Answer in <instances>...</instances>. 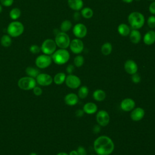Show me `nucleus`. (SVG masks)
I'll return each mask as SVG.
<instances>
[{"instance_id":"nucleus-1","label":"nucleus","mask_w":155,"mask_h":155,"mask_svg":"<svg viewBox=\"0 0 155 155\" xmlns=\"http://www.w3.org/2000/svg\"><path fill=\"white\" fill-rule=\"evenodd\" d=\"M93 148L98 155H110L114 149V143L107 136H100L93 142Z\"/></svg>"},{"instance_id":"nucleus-2","label":"nucleus","mask_w":155,"mask_h":155,"mask_svg":"<svg viewBox=\"0 0 155 155\" xmlns=\"http://www.w3.org/2000/svg\"><path fill=\"white\" fill-rule=\"evenodd\" d=\"M128 21L133 29H139L144 25V16L139 12H134L131 13L128 17Z\"/></svg>"},{"instance_id":"nucleus-3","label":"nucleus","mask_w":155,"mask_h":155,"mask_svg":"<svg viewBox=\"0 0 155 155\" xmlns=\"http://www.w3.org/2000/svg\"><path fill=\"white\" fill-rule=\"evenodd\" d=\"M70 53L64 48H60L56 50L52 54V61L58 65H63L67 63L70 59Z\"/></svg>"},{"instance_id":"nucleus-4","label":"nucleus","mask_w":155,"mask_h":155,"mask_svg":"<svg viewBox=\"0 0 155 155\" xmlns=\"http://www.w3.org/2000/svg\"><path fill=\"white\" fill-rule=\"evenodd\" d=\"M24 31V25L19 21H14L10 22L7 28V34L11 37L16 38L21 36Z\"/></svg>"},{"instance_id":"nucleus-5","label":"nucleus","mask_w":155,"mask_h":155,"mask_svg":"<svg viewBox=\"0 0 155 155\" xmlns=\"http://www.w3.org/2000/svg\"><path fill=\"white\" fill-rule=\"evenodd\" d=\"M54 41L59 48L64 49L68 48L70 44V39L68 35L66 33L62 31L56 33Z\"/></svg>"},{"instance_id":"nucleus-6","label":"nucleus","mask_w":155,"mask_h":155,"mask_svg":"<svg viewBox=\"0 0 155 155\" xmlns=\"http://www.w3.org/2000/svg\"><path fill=\"white\" fill-rule=\"evenodd\" d=\"M36 85V81L35 78L30 76H25L20 78L18 81V86L22 90H32Z\"/></svg>"},{"instance_id":"nucleus-7","label":"nucleus","mask_w":155,"mask_h":155,"mask_svg":"<svg viewBox=\"0 0 155 155\" xmlns=\"http://www.w3.org/2000/svg\"><path fill=\"white\" fill-rule=\"evenodd\" d=\"M56 44L54 40L47 39L43 41L41 46V50L44 54L51 55L56 50Z\"/></svg>"},{"instance_id":"nucleus-8","label":"nucleus","mask_w":155,"mask_h":155,"mask_svg":"<svg viewBox=\"0 0 155 155\" xmlns=\"http://www.w3.org/2000/svg\"><path fill=\"white\" fill-rule=\"evenodd\" d=\"M52 62L51 56L45 54L38 56L35 60V64L39 68H45L49 67Z\"/></svg>"},{"instance_id":"nucleus-9","label":"nucleus","mask_w":155,"mask_h":155,"mask_svg":"<svg viewBox=\"0 0 155 155\" xmlns=\"http://www.w3.org/2000/svg\"><path fill=\"white\" fill-rule=\"evenodd\" d=\"M65 82L66 85L72 89L79 88L81 84V81L80 78L73 74H68L67 76H66Z\"/></svg>"},{"instance_id":"nucleus-10","label":"nucleus","mask_w":155,"mask_h":155,"mask_svg":"<svg viewBox=\"0 0 155 155\" xmlns=\"http://www.w3.org/2000/svg\"><path fill=\"white\" fill-rule=\"evenodd\" d=\"M96 121L101 127H105L110 122V115L105 110H100L96 114Z\"/></svg>"},{"instance_id":"nucleus-11","label":"nucleus","mask_w":155,"mask_h":155,"mask_svg":"<svg viewBox=\"0 0 155 155\" xmlns=\"http://www.w3.org/2000/svg\"><path fill=\"white\" fill-rule=\"evenodd\" d=\"M36 83L41 86H48L53 81L52 77L47 73H39L36 78Z\"/></svg>"},{"instance_id":"nucleus-12","label":"nucleus","mask_w":155,"mask_h":155,"mask_svg":"<svg viewBox=\"0 0 155 155\" xmlns=\"http://www.w3.org/2000/svg\"><path fill=\"white\" fill-rule=\"evenodd\" d=\"M70 48L74 54H79L84 50V43L79 39H74L70 41Z\"/></svg>"},{"instance_id":"nucleus-13","label":"nucleus","mask_w":155,"mask_h":155,"mask_svg":"<svg viewBox=\"0 0 155 155\" xmlns=\"http://www.w3.org/2000/svg\"><path fill=\"white\" fill-rule=\"evenodd\" d=\"M73 33L76 38H83L86 36L87 33V29L84 24L82 23H78L74 26Z\"/></svg>"},{"instance_id":"nucleus-14","label":"nucleus","mask_w":155,"mask_h":155,"mask_svg":"<svg viewBox=\"0 0 155 155\" xmlns=\"http://www.w3.org/2000/svg\"><path fill=\"white\" fill-rule=\"evenodd\" d=\"M120 107L124 111H130L134 108L135 102L131 98H125L121 101Z\"/></svg>"},{"instance_id":"nucleus-15","label":"nucleus","mask_w":155,"mask_h":155,"mask_svg":"<svg viewBox=\"0 0 155 155\" xmlns=\"http://www.w3.org/2000/svg\"><path fill=\"white\" fill-rule=\"evenodd\" d=\"M124 69L127 73L132 75L137 73L138 66L135 61L131 59H128L125 62Z\"/></svg>"},{"instance_id":"nucleus-16","label":"nucleus","mask_w":155,"mask_h":155,"mask_svg":"<svg viewBox=\"0 0 155 155\" xmlns=\"http://www.w3.org/2000/svg\"><path fill=\"white\" fill-rule=\"evenodd\" d=\"M145 116V111L141 107H137L131 110L130 117L134 121H139L143 119Z\"/></svg>"},{"instance_id":"nucleus-17","label":"nucleus","mask_w":155,"mask_h":155,"mask_svg":"<svg viewBox=\"0 0 155 155\" xmlns=\"http://www.w3.org/2000/svg\"><path fill=\"white\" fill-rule=\"evenodd\" d=\"M65 103L69 106H73L78 104L79 102V97L74 93L67 94L64 97Z\"/></svg>"},{"instance_id":"nucleus-18","label":"nucleus","mask_w":155,"mask_h":155,"mask_svg":"<svg viewBox=\"0 0 155 155\" xmlns=\"http://www.w3.org/2000/svg\"><path fill=\"white\" fill-rule=\"evenodd\" d=\"M82 110L86 114H93L97 111V106L94 102H87L84 105Z\"/></svg>"},{"instance_id":"nucleus-19","label":"nucleus","mask_w":155,"mask_h":155,"mask_svg":"<svg viewBox=\"0 0 155 155\" xmlns=\"http://www.w3.org/2000/svg\"><path fill=\"white\" fill-rule=\"evenodd\" d=\"M143 42L148 45L153 44L155 42V31L150 30L147 32L143 37Z\"/></svg>"},{"instance_id":"nucleus-20","label":"nucleus","mask_w":155,"mask_h":155,"mask_svg":"<svg viewBox=\"0 0 155 155\" xmlns=\"http://www.w3.org/2000/svg\"><path fill=\"white\" fill-rule=\"evenodd\" d=\"M68 5L72 10L79 11L82 9L84 2L82 0H68Z\"/></svg>"},{"instance_id":"nucleus-21","label":"nucleus","mask_w":155,"mask_h":155,"mask_svg":"<svg viewBox=\"0 0 155 155\" xmlns=\"http://www.w3.org/2000/svg\"><path fill=\"white\" fill-rule=\"evenodd\" d=\"M130 39L133 44H137L141 39V35L139 30L133 29L130 33Z\"/></svg>"},{"instance_id":"nucleus-22","label":"nucleus","mask_w":155,"mask_h":155,"mask_svg":"<svg viewBox=\"0 0 155 155\" xmlns=\"http://www.w3.org/2000/svg\"><path fill=\"white\" fill-rule=\"evenodd\" d=\"M93 99L98 102L104 101L106 97L105 92L101 89H97L93 93Z\"/></svg>"},{"instance_id":"nucleus-23","label":"nucleus","mask_w":155,"mask_h":155,"mask_svg":"<svg viewBox=\"0 0 155 155\" xmlns=\"http://www.w3.org/2000/svg\"><path fill=\"white\" fill-rule=\"evenodd\" d=\"M118 33L122 36H127L130 33V28L126 24H120L117 27Z\"/></svg>"},{"instance_id":"nucleus-24","label":"nucleus","mask_w":155,"mask_h":155,"mask_svg":"<svg viewBox=\"0 0 155 155\" xmlns=\"http://www.w3.org/2000/svg\"><path fill=\"white\" fill-rule=\"evenodd\" d=\"M65 78H66L65 74L64 73L60 72L55 74V76L53 78V81L56 84L61 85L65 82Z\"/></svg>"},{"instance_id":"nucleus-25","label":"nucleus","mask_w":155,"mask_h":155,"mask_svg":"<svg viewBox=\"0 0 155 155\" xmlns=\"http://www.w3.org/2000/svg\"><path fill=\"white\" fill-rule=\"evenodd\" d=\"M1 44L4 47H8L11 45L12 43V40L11 36L8 35H4L0 40Z\"/></svg>"},{"instance_id":"nucleus-26","label":"nucleus","mask_w":155,"mask_h":155,"mask_svg":"<svg viewBox=\"0 0 155 155\" xmlns=\"http://www.w3.org/2000/svg\"><path fill=\"white\" fill-rule=\"evenodd\" d=\"M25 73L28 75V76L33 78H36L37 76L40 73L38 69L32 67H27L25 69Z\"/></svg>"},{"instance_id":"nucleus-27","label":"nucleus","mask_w":155,"mask_h":155,"mask_svg":"<svg viewBox=\"0 0 155 155\" xmlns=\"http://www.w3.org/2000/svg\"><path fill=\"white\" fill-rule=\"evenodd\" d=\"M112 51V45L110 42L104 43L101 47V52L105 56L109 55Z\"/></svg>"},{"instance_id":"nucleus-28","label":"nucleus","mask_w":155,"mask_h":155,"mask_svg":"<svg viewBox=\"0 0 155 155\" xmlns=\"http://www.w3.org/2000/svg\"><path fill=\"white\" fill-rule=\"evenodd\" d=\"M88 93L89 90L87 86H81L78 90V96L80 99H85L88 96Z\"/></svg>"},{"instance_id":"nucleus-29","label":"nucleus","mask_w":155,"mask_h":155,"mask_svg":"<svg viewBox=\"0 0 155 155\" xmlns=\"http://www.w3.org/2000/svg\"><path fill=\"white\" fill-rule=\"evenodd\" d=\"M21 14V10L17 7H15V8H13L10 11L9 16L12 19L15 21L20 17Z\"/></svg>"},{"instance_id":"nucleus-30","label":"nucleus","mask_w":155,"mask_h":155,"mask_svg":"<svg viewBox=\"0 0 155 155\" xmlns=\"http://www.w3.org/2000/svg\"><path fill=\"white\" fill-rule=\"evenodd\" d=\"M71 27H72V24L71 21L69 20H65L61 23L60 28H61V31L66 33L67 31L70 30Z\"/></svg>"},{"instance_id":"nucleus-31","label":"nucleus","mask_w":155,"mask_h":155,"mask_svg":"<svg viewBox=\"0 0 155 155\" xmlns=\"http://www.w3.org/2000/svg\"><path fill=\"white\" fill-rule=\"evenodd\" d=\"M81 15L84 18L90 19L93 15V11L91 8L85 7L81 10Z\"/></svg>"},{"instance_id":"nucleus-32","label":"nucleus","mask_w":155,"mask_h":155,"mask_svg":"<svg viewBox=\"0 0 155 155\" xmlns=\"http://www.w3.org/2000/svg\"><path fill=\"white\" fill-rule=\"evenodd\" d=\"M74 65H75L76 67H81L83 65L84 63V58L81 55H78L74 58L73 61Z\"/></svg>"},{"instance_id":"nucleus-33","label":"nucleus","mask_w":155,"mask_h":155,"mask_svg":"<svg viewBox=\"0 0 155 155\" xmlns=\"http://www.w3.org/2000/svg\"><path fill=\"white\" fill-rule=\"evenodd\" d=\"M147 24L148 27L151 28H154L155 27V16H150L147 20Z\"/></svg>"},{"instance_id":"nucleus-34","label":"nucleus","mask_w":155,"mask_h":155,"mask_svg":"<svg viewBox=\"0 0 155 155\" xmlns=\"http://www.w3.org/2000/svg\"><path fill=\"white\" fill-rule=\"evenodd\" d=\"M29 50L33 54H38L40 52V51H41V47L37 45H31L30 47Z\"/></svg>"},{"instance_id":"nucleus-35","label":"nucleus","mask_w":155,"mask_h":155,"mask_svg":"<svg viewBox=\"0 0 155 155\" xmlns=\"http://www.w3.org/2000/svg\"><path fill=\"white\" fill-rule=\"evenodd\" d=\"M140 80H141V78H140V76H139V74H137V73H134L133 74L131 75V81L133 82H134V84H137V83H139L140 82Z\"/></svg>"},{"instance_id":"nucleus-36","label":"nucleus","mask_w":155,"mask_h":155,"mask_svg":"<svg viewBox=\"0 0 155 155\" xmlns=\"http://www.w3.org/2000/svg\"><path fill=\"white\" fill-rule=\"evenodd\" d=\"M14 0H0V4L5 7H10L13 4Z\"/></svg>"},{"instance_id":"nucleus-37","label":"nucleus","mask_w":155,"mask_h":155,"mask_svg":"<svg viewBox=\"0 0 155 155\" xmlns=\"http://www.w3.org/2000/svg\"><path fill=\"white\" fill-rule=\"evenodd\" d=\"M32 90H33V93L36 96H41L42 94V90L41 88L39 87L35 86Z\"/></svg>"},{"instance_id":"nucleus-38","label":"nucleus","mask_w":155,"mask_h":155,"mask_svg":"<svg viewBox=\"0 0 155 155\" xmlns=\"http://www.w3.org/2000/svg\"><path fill=\"white\" fill-rule=\"evenodd\" d=\"M76 151L78 152V155H87V154L86 150L82 146L78 147V148Z\"/></svg>"},{"instance_id":"nucleus-39","label":"nucleus","mask_w":155,"mask_h":155,"mask_svg":"<svg viewBox=\"0 0 155 155\" xmlns=\"http://www.w3.org/2000/svg\"><path fill=\"white\" fill-rule=\"evenodd\" d=\"M149 11L150 12L153 14L155 15V1H153L149 6Z\"/></svg>"},{"instance_id":"nucleus-40","label":"nucleus","mask_w":155,"mask_h":155,"mask_svg":"<svg viewBox=\"0 0 155 155\" xmlns=\"http://www.w3.org/2000/svg\"><path fill=\"white\" fill-rule=\"evenodd\" d=\"M74 67L73 65L72 64H69L67 68H66V71L67 72L70 74H72V73L73 72V70H74Z\"/></svg>"},{"instance_id":"nucleus-41","label":"nucleus","mask_w":155,"mask_h":155,"mask_svg":"<svg viewBox=\"0 0 155 155\" xmlns=\"http://www.w3.org/2000/svg\"><path fill=\"white\" fill-rule=\"evenodd\" d=\"M84 114V111L83 110H78L76 111V116L77 117H82Z\"/></svg>"},{"instance_id":"nucleus-42","label":"nucleus","mask_w":155,"mask_h":155,"mask_svg":"<svg viewBox=\"0 0 155 155\" xmlns=\"http://www.w3.org/2000/svg\"><path fill=\"white\" fill-rule=\"evenodd\" d=\"M93 132L95 133H98L101 131V126H100L99 125H95V126L93 127Z\"/></svg>"},{"instance_id":"nucleus-43","label":"nucleus","mask_w":155,"mask_h":155,"mask_svg":"<svg viewBox=\"0 0 155 155\" xmlns=\"http://www.w3.org/2000/svg\"><path fill=\"white\" fill-rule=\"evenodd\" d=\"M68 155H78V154L76 150H72L69 153Z\"/></svg>"},{"instance_id":"nucleus-44","label":"nucleus","mask_w":155,"mask_h":155,"mask_svg":"<svg viewBox=\"0 0 155 155\" xmlns=\"http://www.w3.org/2000/svg\"><path fill=\"white\" fill-rule=\"evenodd\" d=\"M122 1L125 3H131L133 1V0H122Z\"/></svg>"},{"instance_id":"nucleus-45","label":"nucleus","mask_w":155,"mask_h":155,"mask_svg":"<svg viewBox=\"0 0 155 155\" xmlns=\"http://www.w3.org/2000/svg\"><path fill=\"white\" fill-rule=\"evenodd\" d=\"M56 155H68V154H67L65 152H60V153H58Z\"/></svg>"},{"instance_id":"nucleus-46","label":"nucleus","mask_w":155,"mask_h":155,"mask_svg":"<svg viewBox=\"0 0 155 155\" xmlns=\"http://www.w3.org/2000/svg\"><path fill=\"white\" fill-rule=\"evenodd\" d=\"M2 5L0 4V13L2 12Z\"/></svg>"},{"instance_id":"nucleus-47","label":"nucleus","mask_w":155,"mask_h":155,"mask_svg":"<svg viewBox=\"0 0 155 155\" xmlns=\"http://www.w3.org/2000/svg\"><path fill=\"white\" fill-rule=\"evenodd\" d=\"M29 155H38L36 153H31Z\"/></svg>"},{"instance_id":"nucleus-48","label":"nucleus","mask_w":155,"mask_h":155,"mask_svg":"<svg viewBox=\"0 0 155 155\" xmlns=\"http://www.w3.org/2000/svg\"><path fill=\"white\" fill-rule=\"evenodd\" d=\"M135 1H139L140 0H135Z\"/></svg>"},{"instance_id":"nucleus-49","label":"nucleus","mask_w":155,"mask_h":155,"mask_svg":"<svg viewBox=\"0 0 155 155\" xmlns=\"http://www.w3.org/2000/svg\"><path fill=\"white\" fill-rule=\"evenodd\" d=\"M150 1H154V0H150Z\"/></svg>"},{"instance_id":"nucleus-50","label":"nucleus","mask_w":155,"mask_h":155,"mask_svg":"<svg viewBox=\"0 0 155 155\" xmlns=\"http://www.w3.org/2000/svg\"><path fill=\"white\" fill-rule=\"evenodd\" d=\"M91 155H94V154H91Z\"/></svg>"},{"instance_id":"nucleus-51","label":"nucleus","mask_w":155,"mask_h":155,"mask_svg":"<svg viewBox=\"0 0 155 155\" xmlns=\"http://www.w3.org/2000/svg\"><path fill=\"white\" fill-rule=\"evenodd\" d=\"M154 90H155V87H154Z\"/></svg>"}]
</instances>
